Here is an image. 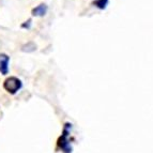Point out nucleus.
<instances>
[{
	"instance_id": "obj_1",
	"label": "nucleus",
	"mask_w": 153,
	"mask_h": 153,
	"mask_svg": "<svg viewBox=\"0 0 153 153\" xmlns=\"http://www.w3.org/2000/svg\"><path fill=\"white\" fill-rule=\"evenodd\" d=\"M71 128L72 124L70 123H65L64 124L63 131H62L61 136L59 137L58 141H57V146L58 148L62 151L63 153H71L73 148H72L71 143H70V134H71Z\"/></svg>"
},
{
	"instance_id": "obj_2",
	"label": "nucleus",
	"mask_w": 153,
	"mask_h": 153,
	"mask_svg": "<svg viewBox=\"0 0 153 153\" xmlns=\"http://www.w3.org/2000/svg\"><path fill=\"white\" fill-rule=\"evenodd\" d=\"M22 87H23L22 80L14 76H11L9 78H7L4 80V82H3V88L9 93H11V94H15L16 92L22 89Z\"/></svg>"
},
{
	"instance_id": "obj_3",
	"label": "nucleus",
	"mask_w": 153,
	"mask_h": 153,
	"mask_svg": "<svg viewBox=\"0 0 153 153\" xmlns=\"http://www.w3.org/2000/svg\"><path fill=\"white\" fill-rule=\"evenodd\" d=\"M9 62L10 57L7 54H0V73L7 75L9 73Z\"/></svg>"
},
{
	"instance_id": "obj_4",
	"label": "nucleus",
	"mask_w": 153,
	"mask_h": 153,
	"mask_svg": "<svg viewBox=\"0 0 153 153\" xmlns=\"http://www.w3.org/2000/svg\"><path fill=\"white\" fill-rule=\"evenodd\" d=\"M47 12V5L46 4H40L38 7H36L34 9H32L31 14L33 16H44Z\"/></svg>"
},
{
	"instance_id": "obj_5",
	"label": "nucleus",
	"mask_w": 153,
	"mask_h": 153,
	"mask_svg": "<svg viewBox=\"0 0 153 153\" xmlns=\"http://www.w3.org/2000/svg\"><path fill=\"white\" fill-rule=\"evenodd\" d=\"M93 4L97 8L101 9V10H104V9H106V7L108 4V0H95L94 2H93Z\"/></svg>"
},
{
	"instance_id": "obj_6",
	"label": "nucleus",
	"mask_w": 153,
	"mask_h": 153,
	"mask_svg": "<svg viewBox=\"0 0 153 153\" xmlns=\"http://www.w3.org/2000/svg\"><path fill=\"white\" fill-rule=\"evenodd\" d=\"M30 26H31V19H28L27 22H25V24H23V25H22V28L29 29V28H30Z\"/></svg>"
}]
</instances>
